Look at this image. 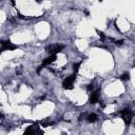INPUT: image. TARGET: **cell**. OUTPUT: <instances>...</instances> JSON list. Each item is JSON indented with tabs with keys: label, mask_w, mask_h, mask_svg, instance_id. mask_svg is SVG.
Masks as SVG:
<instances>
[{
	"label": "cell",
	"mask_w": 135,
	"mask_h": 135,
	"mask_svg": "<svg viewBox=\"0 0 135 135\" xmlns=\"http://www.w3.org/2000/svg\"><path fill=\"white\" fill-rule=\"evenodd\" d=\"M75 79H76V75L75 74H72L68 78H65L63 80V82H62L63 89H65V90H72L74 88V81H75Z\"/></svg>",
	"instance_id": "6da1fadb"
},
{
	"label": "cell",
	"mask_w": 135,
	"mask_h": 135,
	"mask_svg": "<svg viewBox=\"0 0 135 135\" xmlns=\"http://www.w3.org/2000/svg\"><path fill=\"white\" fill-rule=\"evenodd\" d=\"M120 79H122V80H129V79H130V76H129V74L127 73V74H123V75L120 77Z\"/></svg>",
	"instance_id": "30bf717a"
},
{
	"label": "cell",
	"mask_w": 135,
	"mask_h": 135,
	"mask_svg": "<svg viewBox=\"0 0 135 135\" xmlns=\"http://www.w3.org/2000/svg\"><path fill=\"white\" fill-rule=\"evenodd\" d=\"M45 50H46L49 53H51V54H57V53H59V52H61V51L63 50V45H61V44L49 45V46H46Z\"/></svg>",
	"instance_id": "277c9868"
},
{
	"label": "cell",
	"mask_w": 135,
	"mask_h": 135,
	"mask_svg": "<svg viewBox=\"0 0 135 135\" xmlns=\"http://www.w3.org/2000/svg\"><path fill=\"white\" fill-rule=\"evenodd\" d=\"M99 36H100V37H101L102 39L104 38V34H103V33H99Z\"/></svg>",
	"instance_id": "7c38bea8"
},
{
	"label": "cell",
	"mask_w": 135,
	"mask_h": 135,
	"mask_svg": "<svg viewBox=\"0 0 135 135\" xmlns=\"http://www.w3.org/2000/svg\"><path fill=\"white\" fill-rule=\"evenodd\" d=\"M36 133H38V134H42L43 132L39 129V127L37 126V124H32V126H30L25 131H24V134H36Z\"/></svg>",
	"instance_id": "5b68a950"
},
{
	"label": "cell",
	"mask_w": 135,
	"mask_h": 135,
	"mask_svg": "<svg viewBox=\"0 0 135 135\" xmlns=\"http://www.w3.org/2000/svg\"><path fill=\"white\" fill-rule=\"evenodd\" d=\"M86 120H88L89 122H95V121L97 120V115H96V114H90V115H88Z\"/></svg>",
	"instance_id": "ba28073f"
},
{
	"label": "cell",
	"mask_w": 135,
	"mask_h": 135,
	"mask_svg": "<svg viewBox=\"0 0 135 135\" xmlns=\"http://www.w3.org/2000/svg\"><path fill=\"white\" fill-rule=\"evenodd\" d=\"M0 44H1L0 53L3 52V51H12V50L17 49V45H16V44H13L9 40H8V41H1Z\"/></svg>",
	"instance_id": "3957f363"
},
{
	"label": "cell",
	"mask_w": 135,
	"mask_h": 135,
	"mask_svg": "<svg viewBox=\"0 0 135 135\" xmlns=\"http://www.w3.org/2000/svg\"><path fill=\"white\" fill-rule=\"evenodd\" d=\"M132 116H133V112L131 109H123L121 111V117H122V119L127 126H129L131 123Z\"/></svg>",
	"instance_id": "7a4b0ae2"
},
{
	"label": "cell",
	"mask_w": 135,
	"mask_h": 135,
	"mask_svg": "<svg viewBox=\"0 0 135 135\" xmlns=\"http://www.w3.org/2000/svg\"><path fill=\"white\" fill-rule=\"evenodd\" d=\"M36 1H37V2H40V1H41V0H36Z\"/></svg>",
	"instance_id": "4fadbf2b"
},
{
	"label": "cell",
	"mask_w": 135,
	"mask_h": 135,
	"mask_svg": "<svg viewBox=\"0 0 135 135\" xmlns=\"http://www.w3.org/2000/svg\"><path fill=\"white\" fill-rule=\"evenodd\" d=\"M122 40H119V41H116V44H118V45H120V44H122Z\"/></svg>",
	"instance_id": "8fae6325"
},
{
	"label": "cell",
	"mask_w": 135,
	"mask_h": 135,
	"mask_svg": "<svg viewBox=\"0 0 135 135\" xmlns=\"http://www.w3.org/2000/svg\"><path fill=\"white\" fill-rule=\"evenodd\" d=\"M56 59V54H52L50 57H46L44 60H43V62H42V65L44 66V65H47V64H50V63H52L54 60Z\"/></svg>",
	"instance_id": "52a82bcc"
},
{
	"label": "cell",
	"mask_w": 135,
	"mask_h": 135,
	"mask_svg": "<svg viewBox=\"0 0 135 135\" xmlns=\"http://www.w3.org/2000/svg\"><path fill=\"white\" fill-rule=\"evenodd\" d=\"M80 64H81V62H77V63H74V64H73V70H74V72H77V71L79 70Z\"/></svg>",
	"instance_id": "9c48e42d"
},
{
	"label": "cell",
	"mask_w": 135,
	"mask_h": 135,
	"mask_svg": "<svg viewBox=\"0 0 135 135\" xmlns=\"http://www.w3.org/2000/svg\"><path fill=\"white\" fill-rule=\"evenodd\" d=\"M99 100V91H95L92 93L91 97H90V102L91 103H96Z\"/></svg>",
	"instance_id": "8992f818"
}]
</instances>
